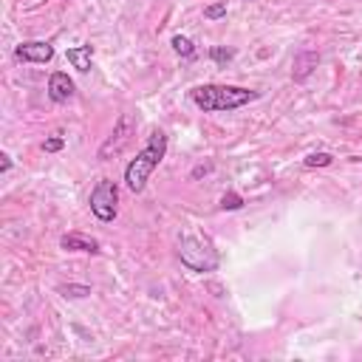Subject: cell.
Instances as JSON below:
<instances>
[{
  "mask_svg": "<svg viewBox=\"0 0 362 362\" xmlns=\"http://www.w3.org/2000/svg\"><path fill=\"white\" fill-rule=\"evenodd\" d=\"M170 43H173V51H175L178 57H184V59H190V57L196 54V46H193V40H190V37H181V35H175Z\"/></svg>",
  "mask_w": 362,
  "mask_h": 362,
  "instance_id": "obj_12",
  "label": "cell"
},
{
  "mask_svg": "<svg viewBox=\"0 0 362 362\" xmlns=\"http://www.w3.org/2000/svg\"><path fill=\"white\" fill-rule=\"evenodd\" d=\"M178 258L190 272H198V275L218 269V252L213 249V244L196 235H187L178 240Z\"/></svg>",
  "mask_w": 362,
  "mask_h": 362,
  "instance_id": "obj_3",
  "label": "cell"
},
{
  "mask_svg": "<svg viewBox=\"0 0 362 362\" xmlns=\"http://www.w3.org/2000/svg\"><path fill=\"white\" fill-rule=\"evenodd\" d=\"M209 170H213V164H201V167L193 170V178H198V175H204V173H209Z\"/></svg>",
  "mask_w": 362,
  "mask_h": 362,
  "instance_id": "obj_19",
  "label": "cell"
},
{
  "mask_svg": "<svg viewBox=\"0 0 362 362\" xmlns=\"http://www.w3.org/2000/svg\"><path fill=\"white\" fill-rule=\"evenodd\" d=\"M209 57H213V63L227 66L229 59L235 57V51H232V48H224V46H213V48H209Z\"/></svg>",
  "mask_w": 362,
  "mask_h": 362,
  "instance_id": "obj_14",
  "label": "cell"
},
{
  "mask_svg": "<svg viewBox=\"0 0 362 362\" xmlns=\"http://www.w3.org/2000/svg\"><path fill=\"white\" fill-rule=\"evenodd\" d=\"M317 63H320V57H317V51H300L297 57H294V68H292V77L297 79V82H303V79H309L312 77V71L317 68Z\"/></svg>",
  "mask_w": 362,
  "mask_h": 362,
  "instance_id": "obj_9",
  "label": "cell"
},
{
  "mask_svg": "<svg viewBox=\"0 0 362 362\" xmlns=\"http://www.w3.org/2000/svg\"><path fill=\"white\" fill-rule=\"evenodd\" d=\"M240 207H244V198H240L238 193H224V198H221L224 213H235V209H240Z\"/></svg>",
  "mask_w": 362,
  "mask_h": 362,
  "instance_id": "obj_15",
  "label": "cell"
},
{
  "mask_svg": "<svg viewBox=\"0 0 362 362\" xmlns=\"http://www.w3.org/2000/svg\"><path fill=\"white\" fill-rule=\"evenodd\" d=\"M57 294L71 297V300H79V297H88V294H90V286H85V283H63V286H57Z\"/></svg>",
  "mask_w": 362,
  "mask_h": 362,
  "instance_id": "obj_11",
  "label": "cell"
},
{
  "mask_svg": "<svg viewBox=\"0 0 362 362\" xmlns=\"http://www.w3.org/2000/svg\"><path fill=\"white\" fill-rule=\"evenodd\" d=\"M66 59L79 71V74H88L90 71V63H94V46H74L66 51Z\"/></svg>",
  "mask_w": 362,
  "mask_h": 362,
  "instance_id": "obj_10",
  "label": "cell"
},
{
  "mask_svg": "<svg viewBox=\"0 0 362 362\" xmlns=\"http://www.w3.org/2000/svg\"><path fill=\"white\" fill-rule=\"evenodd\" d=\"M59 247L66 252H90V255H99V240L90 238V235H82V232H68L59 238Z\"/></svg>",
  "mask_w": 362,
  "mask_h": 362,
  "instance_id": "obj_8",
  "label": "cell"
},
{
  "mask_svg": "<svg viewBox=\"0 0 362 362\" xmlns=\"http://www.w3.org/2000/svg\"><path fill=\"white\" fill-rule=\"evenodd\" d=\"M63 147H66V139H63V136H51V139L43 142V150H46V153H59Z\"/></svg>",
  "mask_w": 362,
  "mask_h": 362,
  "instance_id": "obj_17",
  "label": "cell"
},
{
  "mask_svg": "<svg viewBox=\"0 0 362 362\" xmlns=\"http://www.w3.org/2000/svg\"><path fill=\"white\" fill-rule=\"evenodd\" d=\"M227 15V0H218V3H209L207 9H204V17L207 20H221Z\"/></svg>",
  "mask_w": 362,
  "mask_h": 362,
  "instance_id": "obj_16",
  "label": "cell"
},
{
  "mask_svg": "<svg viewBox=\"0 0 362 362\" xmlns=\"http://www.w3.org/2000/svg\"><path fill=\"white\" fill-rule=\"evenodd\" d=\"M0 159H3V162H0V173H9L12 170V156L9 153H0Z\"/></svg>",
  "mask_w": 362,
  "mask_h": 362,
  "instance_id": "obj_18",
  "label": "cell"
},
{
  "mask_svg": "<svg viewBox=\"0 0 362 362\" xmlns=\"http://www.w3.org/2000/svg\"><path fill=\"white\" fill-rule=\"evenodd\" d=\"M15 57L20 63H37V66H46L54 59V46L46 43V40H28V43H20L15 48Z\"/></svg>",
  "mask_w": 362,
  "mask_h": 362,
  "instance_id": "obj_6",
  "label": "cell"
},
{
  "mask_svg": "<svg viewBox=\"0 0 362 362\" xmlns=\"http://www.w3.org/2000/svg\"><path fill=\"white\" fill-rule=\"evenodd\" d=\"M303 164L306 167H331V164H334V156H331V153H312V156L303 159Z\"/></svg>",
  "mask_w": 362,
  "mask_h": 362,
  "instance_id": "obj_13",
  "label": "cell"
},
{
  "mask_svg": "<svg viewBox=\"0 0 362 362\" xmlns=\"http://www.w3.org/2000/svg\"><path fill=\"white\" fill-rule=\"evenodd\" d=\"M167 156V133L164 131H153L150 133V142L136 153V159L128 162L125 167V184L131 193H142L147 187L150 175H153V170L164 162Z\"/></svg>",
  "mask_w": 362,
  "mask_h": 362,
  "instance_id": "obj_2",
  "label": "cell"
},
{
  "mask_svg": "<svg viewBox=\"0 0 362 362\" xmlns=\"http://www.w3.org/2000/svg\"><path fill=\"white\" fill-rule=\"evenodd\" d=\"M48 97H51V102H57V105L68 102V99L74 97V79H71L66 71H54V74L48 77Z\"/></svg>",
  "mask_w": 362,
  "mask_h": 362,
  "instance_id": "obj_7",
  "label": "cell"
},
{
  "mask_svg": "<svg viewBox=\"0 0 362 362\" xmlns=\"http://www.w3.org/2000/svg\"><path fill=\"white\" fill-rule=\"evenodd\" d=\"M136 133V122H133V116L131 113H122L116 119V125H113V133L102 142V147L97 150V159H102V162H108V159H113V156H119L122 150L128 147V142H131V136Z\"/></svg>",
  "mask_w": 362,
  "mask_h": 362,
  "instance_id": "obj_5",
  "label": "cell"
},
{
  "mask_svg": "<svg viewBox=\"0 0 362 362\" xmlns=\"http://www.w3.org/2000/svg\"><path fill=\"white\" fill-rule=\"evenodd\" d=\"M88 207L102 224H111L119 213V184L111 178H99L97 187L90 190V198H88Z\"/></svg>",
  "mask_w": 362,
  "mask_h": 362,
  "instance_id": "obj_4",
  "label": "cell"
},
{
  "mask_svg": "<svg viewBox=\"0 0 362 362\" xmlns=\"http://www.w3.org/2000/svg\"><path fill=\"white\" fill-rule=\"evenodd\" d=\"M260 94L252 88H240V85H216V82H207V85H196L190 90V99L196 108H201L204 113H229L238 111L249 102H255Z\"/></svg>",
  "mask_w": 362,
  "mask_h": 362,
  "instance_id": "obj_1",
  "label": "cell"
}]
</instances>
